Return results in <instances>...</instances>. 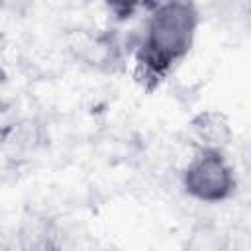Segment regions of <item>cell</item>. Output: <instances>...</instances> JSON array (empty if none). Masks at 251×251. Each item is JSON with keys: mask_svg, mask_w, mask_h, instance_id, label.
Returning <instances> with one entry per match:
<instances>
[{"mask_svg": "<svg viewBox=\"0 0 251 251\" xmlns=\"http://www.w3.org/2000/svg\"><path fill=\"white\" fill-rule=\"evenodd\" d=\"M20 251H53L55 249V229L39 216L24 218L18 229Z\"/></svg>", "mask_w": 251, "mask_h": 251, "instance_id": "277c9868", "label": "cell"}, {"mask_svg": "<svg viewBox=\"0 0 251 251\" xmlns=\"http://www.w3.org/2000/svg\"><path fill=\"white\" fill-rule=\"evenodd\" d=\"M182 190L202 204H222L235 192V173L220 149H198L182 169Z\"/></svg>", "mask_w": 251, "mask_h": 251, "instance_id": "7a4b0ae2", "label": "cell"}, {"mask_svg": "<svg viewBox=\"0 0 251 251\" xmlns=\"http://www.w3.org/2000/svg\"><path fill=\"white\" fill-rule=\"evenodd\" d=\"M192 135L198 141V149L224 151L231 141V124L226 114L218 110H204L190 120Z\"/></svg>", "mask_w": 251, "mask_h": 251, "instance_id": "3957f363", "label": "cell"}, {"mask_svg": "<svg viewBox=\"0 0 251 251\" xmlns=\"http://www.w3.org/2000/svg\"><path fill=\"white\" fill-rule=\"evenodd\" d=\"M200 12L192 2L153 4L135 49V76L145 88L159 86L192 51Z\"/></svg>", "mask_w": 251, "mask_h": 251, "instance_id": "6da1fadb", "label": "cell"}, {"mask_svg": "<svg viewBox=\"0 0 251 251\" xmlns=\"http://www.w3.org/2000/svg\"><path fill=\"white\" fill-rule=\"evenodd\" d=\"M182 251H227V237L214 224H198L186 235Z\"/></svg>", "mask_w": 251, "mask_h": 251, "instance_id": "5b68a950", "label": "cell"}]
</instances>
